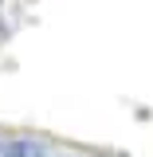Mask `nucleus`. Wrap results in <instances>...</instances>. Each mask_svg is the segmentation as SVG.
I'll return each instance as SVG.
<instances>
[{"label": "nucleus", "mask_w": 153, "mask_h": 157, "mask_svg": "<svg viewBox=\"0 0 153 157\" xmlns=\"http://www.w3.org/2000/svg\"><path fill=\"white\" fill-rule=\"evenodd\" d=\"M39 153H43L39 141H12V145L0 149V157H39Z\"/></svg>", "instance_id": "f257e3e1"}]
</instances>
